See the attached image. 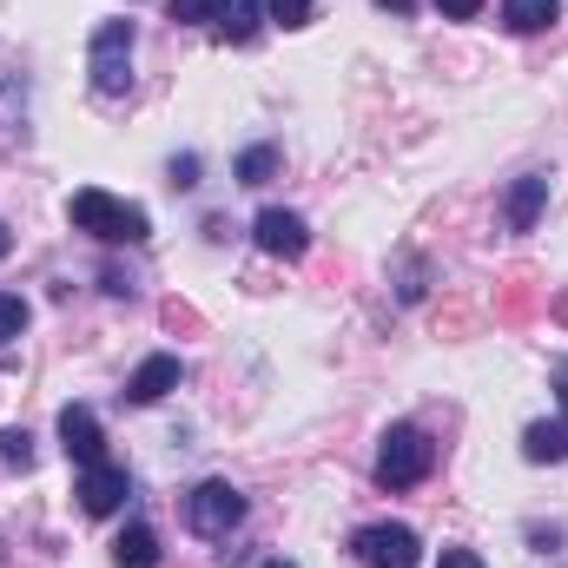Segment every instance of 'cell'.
<instances>
[{"instance_id": "obj_4", "label": "cell", "mask_w": 568, "mask_h": 568, "mask_svg": "<svg viewBox=\"0 0 568 568\" xmlns=\"http://www.w3.org/2000/svg\"><path fill=\"white\" fill-rule=\"evenodd\" d=\"M239 523H245V496H239L232 483H219V476H212V483H199V489L185 496V529H192V536L225 542Z\"/></svg>"}, {"instance_id": "obj_14", "label": "cell", "mask_w": 568, "mask_h": 568, "mask_svg": "<svg viewBox=\"0 0 568 568\" xmlns=\"http://www.w3.org/2000/svg\"><path fill=\"white\" fill-rule=\"evenodd\" d=\"M556 13H562V0H509V7H503V20H509L516 33H542Z\"/></svg>"}, {"instance_id": "obj_24", "label": "cell", "mask_w": 568, "mask_h": 568, "mask_svg": "<svg viewBox=\"0 0 568 568\" xmlns=\"http://www.w3.org/2000/svg\"><path fill=\"white\" fill-rule=\"evenodd\" d=\"M172 20H205V0H172Z\"/></svg>"}, {"instance_id": "obj_8", "label": "cell", "mask_w": 568, "mask_h": 568, "mask_svg": "<svg viewBox=\"0 0 568 568\" xmlns=\"http://www.w3.org/2000/svg\"><path fill=\"white\" fill-rule=\"evenodd\" d=\"M126 489H133V483H126L120 463H93V469H80V489H73V496H80L87 516H113V509L126 503Z\"/></svg>"}, {"instance_id": "obj_27", "label": "cell", "mask_w": 568, "mask_h": 568, "mask_svg": "<svg viewBox=\"0 0 568 568\" xmlns=\"http://www.w3.org/2000/svg\"><path fill=\"white\" fill-rule=\"evenodd\" d=\"M556 404H562V417H568V364H556Z\"/></svg>"}, {"instance_id": "obj_13", "label": "cell", "mask_w": 568, "mask_h": 568, "mask_svg": "<svg viewBox=\"0 0 568 568\" xmlns=\"http://www.w3.org/2000/svg\"><path fill=\"white\" fill-rule=\"evenodd\" d=\"M523 456H529V463H562L568 456V417L562 424H529L523 429Z\"/></svg>"}, {"instance_id": "obj_17", "label": "cell", "mask_w": 568, "mask_h": 568, "mask_svg": "<svg viewBox=\"0 0 568 568\" xmlns=\"http://www.w3.org/2000/svg\"><path fill=\"white\" fill-rule=\"evenodd\" d=\"M278 172V145H252V152H239V185H265Z\"/></svg>"}, {"instance_id": "obj_23", "label": "cell", "mask_w": 568, "mask_h": 568, "mask_svg": "<svg viewBox=\"0 0 568 568\" xmlns=\"http://www.w3.org/2000/svg\"><path fill=\"white\" fill-rule=\"evenodd\" d=\"M436 13H443V20H476L483 0H436Z\"/></svg>"}, {"instance_id": "obj_12", "label": "cell", "mask_w": 568, "mask_h": 568, "mask_svg": "<svg viewBox=\"0 0 568 568\" xmlns=\"http://www.w3.org/2000/svg\"><path fill=\"white\" fill-rule=\"evenodd\" d=\"M113 562L120 568H159V536H152L145 523H126L120 542H113Z\"/></svg>"}, {"instance_id": "obj_22", "label": "cell", "mask_w": 568, "mask_h": 568, "mask_svg": "<svg viewBox=\"0 0 568 568\" xmlns=\"http://www.w3.org/2000/svg\"><path fill=\"white\" fill-rule=\"evenodd\" d=\"M172 185H179V192H192V185H199V159H192V152H185V159H172Z\"/></svg>"}, {"instance_id": "obj_7", "label": "cell", "mask_w": 568, "mask_h": 568, "mask_svg": "<svg viewBox=\"0 0 568 568\" xmlns=\"http://www.w3.org/2000/svg\"><path fill=\"white\" fill-rule=\"evenodd\" d=\"M60 443H67V456H73L80 469L106 463V429H100V417H93L87 404H67V410H60Z\"/></svg>"}, {"instance_id": "obj_5", "label": "cell", "mask_w": 568, "mask_h": 568, "mask_svg": "<svg viewBox=\"0 0 568 568\" xmlns=\"http://www.w3.org/2000/svg\"><path fill=\"white\" fill-rule=\"evenodd\" d=\"M351 556L364 568H417L424 562V542H417V529H404V523H364V529L351 536Z\"/></svg>"}, {"instance_id": "obj_18", "label": "cell", "mask_w": 568, "mask_h": 568, "mask_svg": "<svg viewBox=\"0 0 568 568\" xmlns=\"http://www.w3.org/2000/svg\"><path fill=\"white\" fill-rule=\"evenodd\" d=\"M0 463L7 469H33V436L27 429H0Z\"/></svg>"}, {"instance_id": "obj_9", "label": "cell", "mask_w": 568, "mask_h": 568, "mask_svg": "<svg viewBox=\"0 0 568 568\" xmlns=\"http://www.w3.org/2000/svg\"><path fill=\"white\" fill-rule=\"evenodd\" d=\"M542 205H549V172H523V179L509 185V199H503V219H509V232H536Z\"/></svg>"}, {"instance_id": "obj_3", "label": "cell", "mask_w": 568, "mask_h": 568, "mask_svg": "<svg viewBox=\"0 0 568 568\" xmlns=\"http://www.w3.org/2000/svg\"><path fill=\"white\" fill-rule=\"evenodd\" d=\"M133 20H106L100 33H93V53H87V67H93V87H100V100H126L133 93Z\"/></svg>"}, {"instance_id": "obj_10", "label": "cell", "mask_w": 568, "mask_h": 568, "mask_svg": "<svg viewBox=\"0 0 568 568\" xmlns=\"http://www.w3.org/2000/svg\"><path fill=\"white\" fill-rule=\"evenodd\" d=\"M179 384H185V364L159 351V357H145L140 371L126 377V404H159V397H165V390H179Z\"/></svg>"}, {"instance_id": "obj_28", "label": "cell", "mask_w": 568, "mask_h": 568, "mask_svg": "<svg viewBox=\"0 0 568 568\" xmlns=\"http://www.w3.org/2000/svg\"><path fill=\"white\" fill-rule=\"evenodd\" d=\"M377 7H390V13H410V7H417V0H377Z\"/></svg>"}, {"instance_id": "obj_19", "label": "cell", "mask_w": 568, "mask_h": 568, "mask_svg": "<svg viewBox=\"0 0 568 568\" xmlns=\"http://www.w3.org/2000/svg\"><path fill=\"white\" fill-rule=\"evenodd\" d=\"M20 331H27V304H20L13 291H0V351H7Z\"/></svg>"}, {"instance_id": "obj_6", "label": "cell", "mask_w": 568, "mask_h": 568, "mask_svg": "<svg viewBox=\"0 0 568 568\" xmlns=\"http://www.w3.org/2000/svg\"><path fill=\"white\" fill-rule=\"evenodd\" d=\"M252 232H258V252H272V258H304L311 252V225L297 212H284V205H265Z\"/></svg>"}, {"instance_id": "obj_16", "label": "cell", "mask_w": 568, "mask_h": 568, "mask_svg": "<svg viewBox=\"0 0 568 568\" xmlns=\"http://www.w3.org/2000/svg\"><path fill=\"white\" fill-rule=\"evenodd\" d=\"M496 311H503V317H529V311H536V278H529V272H509Z\"/></svg>"}, {"instance_id": "obj_11", "label": "cell", "mask_w": 568, "mask_h": 568, "mask_svg": "<svg viewBox=\"0 0 568 568\" xmlns=\"http://www.w3.org/2000/svg\"><path fill=\"white\" fill-rule=\"evenodd\" d=\"M205 20H212L219 40L245 47V40L258 33V20H265V0H205Z\"/></svg>"}, {"instance_id": "obj_2", "label": "cell", "mask_w": 568, "mask_h": 568, "mask_svg": "<svg viewBox=\"0 0 568 568\" xmlns=\"http://www.w3.org/2000/svg\"><path fill=\"white\" fill-rule=\"evenodd\" d=\"M436 463V443H429L417 424H390L384 443H377V483L384 489H417Z\"/></svg>"}, {"instance_id": "obj_26", "label": "cell", "mask_w": 568, "mask_h": 568, "mask_svg": "<svg viewBox=\"0 0 568 568\" xmlns=\"http://www.w3.org/2000/svg\"><path fill=\"white\" fill-rule=\"evenodd\" d=\"M100 284H106L113 297H126V291H133V278H126V272H113V265H106V278H100Z\"/></svg>"}, {"instance_id": "obj_31", "label": "cell", "mask_w": 568, "mask_h": 568, "mask_svg": "<svg viewBox=\"0 0 568 568\" xmlns=\"http://www.w3.org/2000/svg\"><path fill=\"white\" fill-rule=\"evenodd\" d=\"M258 568H291V562H284V556H272V562H258Z\"/></svg>"}, {"instance_id": "obj_15", "label": "cell", "mask_w": 568, "mask_h": 568, "mask_svg": "<svg viewBox=\"0 0 568 568\" xmlns=\"http://www.w3.org/2000/svg\"><path fill=\"white\" fill-rule=\"evenodd\" d=\"M13 106H27V80H20V73H7V80H0V145L27 140V126H13Z\"/></svg>"}, {"instance_id": "obj_20", "label": "cell", "mask_w": 568, "mask_h": 568, "mask_svg": "<svg viewBox=\"0 0 568 568\" xmlns=\"http://www.w3.org/2000/svg\"><path fill=\"white\" fill-rule=\"evenodd\" d=\"M265 13H272L278 27H304V20H311V0H265Z\"/></svg>"}, {"instance_id": "obj_30", "label": "cell", "mask_w": 568, "mask_h": 568, "mask_svg": "<svg viewBox=\"0 0 568 568\" xmlns=\"http://www.w3.org/2000/svg\"><path fill=\"white\" fill-rule=\"evenodd\" d=\"M7 245H13V232H7V225H0V258H7Z\"/></svg>"}, {"instance_id": "obj_25", "label": "cell", "mask_w": 568, "mask_h": 568, "mask_svg": "<svg viewBox=\"0 0 568 568\" xmlns=\"http://www.w3.org/2000/svg\"><path fill=\"white\" fill-rule=\"evenodd\" d=\"M443 568H483V556H469V549H443Z\"/></svg>"}, {"instance_id": "obj_21", "label": "cell", "mask_w": 568, "mask_h": 568, "mask_svg": "<svg viewBox=\"0 0 568 568\" xmlns=\"http://www.w3.org/2000/svg\"><path fill=\"white\" fill-rule=\"evenodd\" d=\"M159 317H165V331H199V311H192V304H179V297H165V304H159Z\"/></svg>"}, {"instance_id": "obj_29", "label": "cell", "mask_w": 568, "mask_h": 568, "mask_svg": "<svg viewBox=\"0 0 568 568\" xmlns=\"http://www.w3.org/2000/svg\"><path fill=\"white\" fill-rule=\"evenodd\" d=\"M549 311H556V317H562V324H568V291H562V297H556V304H549Z\"/></svg>"}, {"instance_id": "obj_1", "label": "cell", "mask_w": 568, "mask_h": 568, "mask_svg": "<svg viewBox=\"0 0 568 568\" xmlns=\"http://www.w3.org/2000/svg\"><path fill=\"white\" fill-rule=\"evenodd\" d=\"M67 219H73L80 232H93L100 245H140V239H152V219H145L140 205H126V199H113V192H100V185L73 192Z\"/></svg>"}]
</instances>
